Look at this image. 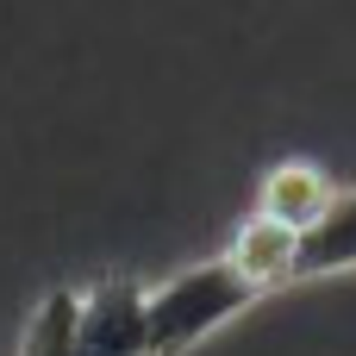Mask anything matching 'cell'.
<instances>
[{
    "label": "cell",
    "instance_id": "obj_1",
    "mask_svg": "<svg viewBox=\"0 0 356 356\" xmlns=\"http://www.w3.org/2000/svg\"><path fill=\"white\" fill-rule=\"evenodd\" d=\"M225 257L263 288V300L307 282L356 275V181H332L313 163L269 169Z\"/></svg>",
    "mask_w": 356,
    "mask_h": 356
},
{
    "label": "cell",
    "instance_id": "obj_2",
    "mask_svg": "<svg viewBox=\"0 0 356 356\" xmlns=\"http://www.w3.org/2000/svg\"><path fill=\"white\" fill-rule=\"evenodd\" d=\"M19 356H150L144 282L106 275L88 288H50L19 332Z\"/></svg>",
    "mask_w": 356,
    "mask_h": 356
},
{
    "label": "cell",
    "instance_id": "obj_3",
    "mask_svg": "<svg viewBox=\"0 0 356 356\" xmlns=\"http://www.w3.org/2000/svg\"><path fill=\"white\" fill-rule=\"evenodd\" d=\"M263 307V288L225 257H200L163 282H144V338H150V356H194L213 332L238 325L244 313Z\"/></svg>",
    "mask_w": 356,
    "mask_h": 356
}]
</instances>
